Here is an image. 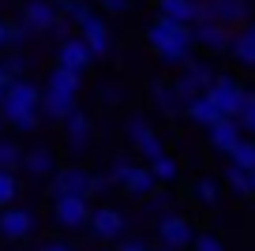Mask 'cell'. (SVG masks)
Listing matches in <instances>:
<instances>
[{
	"mask_svg": "<svg viewBox=\"0 0 255 251\" xmlns=\"http://www.w3.org/2000/svg\"><path fill=\"white\" fill-rule=\"evenodd\" d=\"M90 64H94V53L87 49V41L79 34H68V38L56 45V68H68L75 75H87Z\"/></svg>",
	"mask_w": 255,
	"mask_h": 251,
	"instance_id": "cell-10",
	"label": "cell"
},
{
	"mask_svg": "<svg viewBox=\"0 0 255 251\" xmlns=\"http://www.w3.org/2000/svg\"><path fill=\"white\" fill-rule=\"evenodd\" d=\"M15 195H19V176L8 173V169H0V206L8 210V206L15 203Z\"/></svg>",
	"mask_w": 255,
	"mask_h": 251,
	"instance_id": "cell-30",
	"label": "cell"
},
{
	"mask_svg": "<svg viewBox=\"0 0 255 251\" xmlns=\"http://www.w3.org/2000/svg\"><path fill=\"white\" fill-rule=\"evenodd\" d=\"M207 98L214 102V109L222 113L225 120H237L240 109H244V98H248V87H244V79L233 75V71H218L214 83H210Z\"/></svg>",
	"mask_w": 255,
	"mask_h": 251,
	"instance_id": "cell-3",
	"label": "cell"
},
{
	"mask_svg": "<svg viewBox=\"0 0 255 251\" xmlns=\"http://www.w3.org/2000/svg\"><path fill=\"white\" fill-rule=\"evenodd\" d=\"M214 75H218V71H214V64H210V56H191V60L173 75V87L180 90L184 102H191V98H199V94L210 90Z\"/></svg>",
	"mask_w": 255,
	"mask_h": 251,
	"instance_id": "cell-5",
	"label": "cell"
},
{
	"mask_svg": "<svg viewBox=\"0 0 255 251\" xmlns=\"http://www.w3.org/2000/svg\"><path fill=\"white\" fill-rule=\"evenodd\" d=\"M225 56H229L240 71H255V34L248 30V26L233 30V41H229V53Z\"/></svg>",
	"mask_w": 255,
	"mask_h": 251,
	"instance_id": "cell-20",
	"label": "cell"
},
{
	"mask_svg": "<svg viewBox=\"0 0 255 251\" xmlns=\"http://www.w3.org/2000/svg\"><path fill=\"white\" fill-rule=\"evenodd\" d=\"M207 142H210V150L233 157V150L244 142V127H240L237 120H218L214 127H207Z\"/></svg>",
	"mask_w": 255,
	"mask_h": 251,
	"instance_id": "cell-19",
	"label": "cell"
},
{
	"mask_svg": "<svg viewBox=\"0 0 255 251\" xmlns=\"http://www.w3.org/2000/svg\"><path fill=\"white\" fill-rule=\"evenodd\" d=\"M203 4H207V19L225 23L229 30L233 26H244L252 19V0H203Z\"/></svg>",
	"mask_w": 255,
	"mask_h": 251,
	"instance_id": "cell-15",
	"label": "cell"
},
{
	"mask_svg": "<svg viewBox=\"0 0 255 251\" xmlns=\"http://www.w3.org/2000/svg\"><path fill=\"white\" fill-rule=\"evenodd\" d=\"M150 173H154V180H158V188H169V184L180 180V161H176L173 154H161V157L150 161Z\"/></svg>",
	"mask_w": 255,
	"mask_h": 251,
	"instance_id": "cell-25",
	"label": "cell"
},
{
	"mask_svg": "<svg viewBox=\"0 0 255 251\" xmlns=\"http://www.w3.org/2000/svg\"><path fill=\"white\" fill-rule=\"evenodd\" d=\"M188 251H229V248H225V240H222L218 233H199Z\"/></svg>",
	"mask_w": 255,
	"mask_h": 251,
	"instance_id": "cell-33",
	"label": "cell"
},
{
	"mask_svg": "<svg viewBox=\"0 0 255 251\" xmlns=\"http://www.w3.org/2000/svg\"><path fill=\"white\" fill-rule=\"evenodd\" d=\"M184 117H188V120H191V124H195V127H214L218 120H225L222 113L214 109V102H210L207 94H199V98H191V102L184 105Z\"/></svg>",
	"mask_w": 255,
	"mask_h": 251,
	"instance_id": "cell-24",
	"label": "cell"
},
{
	"mask_svg": "<svg viewBox=\"0 0 255 251\" xmlns=\"http://www.w3.org/2000/svg\"><path fill=\"white\" fill-rule=\"evenodd\" d=\"M244 26H248V30H252V34H255V15H252V19H248V23H244Z\"/></svg>",
	"mask_w": 255,
	"mask_h": 251,
	"instance_id": "cell-43",
	"label": "cell"
},
{
	"mask_svg": "<svg viewBox=\"0 0 255 251\" xmlns=\"http://www.w3.org/2000/svg\"><path fill=\"white\" fill-rule=\"evenodd\" d=\"M19 165H23V146L11 139H0V169H8V173H15Z\"/></svg>",
	"mask_w": 255,
	"mask_h": 251,
	"instance_id": "cell-29",
	"label": "cell"
},
{
	"mask_svg": "<svg viewBox=\"0 0 255 251\" xmlns=\"http://www.w3.org/2000/svg\"><path fill=\"white\" fill-rule=\"evenodd\" d=\"M90 199H75V195H60L53 199V221L60 229H83L90 221Z\"/></svg>",
	"mask_w": 255,
	"mask_h": 251,
	"instance_id": "cell-13",
	"label": "cell"
},
{
	"mask_svg": "<svg viewBox=\"0 0 255 251\" xmlns=\"http://www.w3.org/2000/svg\"><path fill=\"white\" fill-rule=\"evenodd\" d=\"M41 90H49V94H64V98H79V90H83V75H75V71H68V68H49V75H45V87Z\"/></svg>",
	"mask_w": 255,
	"mask_h": 251,
	"instance_id": "cell-22",
	"label": "cell"
},
{
	"mask_svg": "<svg viewBox=\"0 0 255 251\" xmlns=\"http://www.w3.org/2000/svg\"><path fill=\"white\" fill-rule=\"evenodd\" d=\"M120 191H128L131 199H150L154 191H158V180H154V173H150V165H131V173H128V180L120 184Z\"/></svg>",
	"mask_w": 255,
	"mask_h": 251,
	"instance_id": "cell-21",
	"label": "cell"
},
{
	"mask_svg": "<svg viewBox=\"0 0 255 251\" xmlns=\"http://www.w3.org/2000/svg\"><path fill=\"white\" fill-rule=\"evenodd\" d=\"M229 161H233V165H240L244 173H255V139H252V135H244V142L233 150Z\"/></svg>",
	"mask_w": 255,
	"mask_h": 251,
	"instance_id": "cell-28",
	"label": "cell"
},
{
	"mask_svg": "<svg viewBox=\"0 0 255 251\" xmlns=\"http://www.w3.org/2000/svg\"><path fill=\"white\" fill-rule=\"evenodd\" d=\"M237 124L244 127V135H252V139H255V90H248V98H244V109H240Z\"/></svg>",
	"mask_w": 255,
	"mask_h": 251,
	"instance_id": "cell-32",
	"label": "cell"
},
{
	"mask_svg": "<svg viewBox=\"0 0 255 251\" xmlns=\"http://www.w3.org/2000/svg\"><path fill=\"white\" fill-rule=\"evenodd\" d=\"M19 23H23L30 34H56V26L64 23L60 19V4H53V0H23Z\"/></svg>",
	"mask_w": 255,
	"mask_h": 251,
	"instance_id": "cell-6",
	"label": "cell"
},
{
	"mask_svg": "<svg viewBox=\"0 0 255 251\" xmlns=\"http://www.w3.org/2000/svg\"><path fill=\"white\" fill-rule=\"evenodd\" d=\"M150 105L158 113H165V117H176V113H184V98L180 90L173 87V83H150Z\"/></svg>",
	"mask_w": 255,
	"mask_h": 251,
	"instance_id": "cell-23",
	"label": "cell"
},
{
	"mask_svg": "<svg viewBox=\"0 0 255 251\" xmlns=\"http://www.w3.org/2000/svg\"><path fill=\"white\" fill-rule=\"evenodd\" d=\"M252 191H255V173H252Z\"/></svg>",
	"mask_w": 255,
	"mask_h": 251,
	"instance_id": "cell-45",
	"label": "cell"
},
{
	"mask_svg": "<svg viewBox=\"0 0 255 251\" xmlns=\"http://www.w3.org/2000/svg\"><path fill=\"white\" fill-rule=\"evenodd\" d=\"M0 117L15 131H34L41 124V87L34 79H11V87L0 94Z\"/></svg>",
	"mask_w": 255,
	"mask_h": 251,
	"instance_id": "cell-2",
	"label": "cell"
},
{
	"mask_svg": "<svg viewBox=\"0 0 255 251\" xmlns=\"http://www.w3.org/2000/svg\"><path fill=\"white\" fill-rule=\"evenodd\" d=\"M38 251H72V244H64V240H49V244H41Z\"/></svg>",
	"mask_w": 255,
	"mask_h": 251,
	"instance_id": "cell-40",
	"label": "cell"
},
{
	"mask_svg": "<svg viewBox=\"0 0 255 251\" xmlns=\"http://www.w3.org/2000/svg\"><path fill=\"white\" fill-rule=\"evenodd\" d=\"M98 98H102V105H124V87L120 83H102Z\"/></svg>",
	"mask_w": 255,
	"mask_h": 251,
	"instance_id": "cell-35",
	"label": "cell"
},
{
	"mask_svg": "<svg viewBox=\"0 0 255 251\" xmlns=\"http://www.w3.org/2000/svg\"><path fill=\"white\" fill-rule=\"evenodd\" d=\"M34 34L26 30L23 23H8V45H23V41H30Z\"/></svg>",
	"mask_w": 255,
	"mask_h": 251,
	"instance_id": "cell-37",
	"label": "cell"
},
{
	"mask_svg": "<svg viewBox=\"0 0 255 251\" xmlns=\"http://www.w3.org/2000/svg\"><path fill=\"white\" fill-rule=\"evenodd\" d=\"M49 188H53V199H60V195L90 199V173L83 165H64V169H56V176L49 180Z\"/></svg>",
	"mask_w": 255,
	"mask_h": 251,
	"instance_id": "cell-12",
	"label": "cell"
},
{
	"mask_svg": "<svg viewBox=\"0 0 255 251\" xmlns=\"http://www.w3.org/2000/svg\"><path fill=\"white\" fill-rule=\"evenodd\" d=\"M124 139H128V146H131L139 157H143V165H150L154 157L169 154L165 142H161V135L154 131L150 117H143V113H131V117H128V124H124Z\"/></svg>",
	"mask_w": 255,
	"mask_h": 251,
	"instance_id": "cell-4",
	"label": "cell"
},
{
	"mask_svg": "<svg viewBox=\"0 0 255 251\" xmlns=\"http://www.w3.org/2000/svg\"><path fill=\"white\" fill-rule=\"evenodd\" d=\"M154 251H173V248H154Z\"/></svg>",
	"mask_w": 255,
	"mask_h": 251,
	"instance_id": "cell-44",
	"label": "cell"
},
{
	"mask_svg": "<svg viewBox=\"0 0 255 251\" xmlns=\"http://www.w3.org/2000/svg\"><path fill=\"white\" fill-rule=\"evenodd\" d=\"M195 225H191L184 214L169 210L165 218H158V248H173V251H188L195 244Z\"/></svg>",
	"mask_w": 255,
	"mask_h": 251,
	"instance_id": "cell-7",
	"label": "cell"
},
{
	"mask_svg": "<svg viewBox=\"0 0 255 251\" xmlns=\"http://www.w3.org/2000/svg\"><path fill=\"white\" fill-rule=\"evenodd\" d=\"M11 87V75H8V71H4V64H0V94H4V90H8Z\"/></svg>",
	"mask_w": 255,
	"mask_h": 251,
	"instance_id": "cell-41",
	"label": "cell"
},
{
	"mask_svg": "<svg viewBox=\"0 0 255 251\" xmlns=\"http://www.w3.org/2000/svg\"><path fill=\"white\" fill-rule=\"evenodd\" d=\"M124 214L117 210V206H94L90 210V221H87V229H90V236H94L98 244H113V240H120L124 236Z\"/></svg>",
	"mask_w": 255,
	"mask_h": 251,
	"instance_id": "cell-9",
	"label": "cell"
},
{
	"mask_svg": "<svg viewBox=\"0 0 255 251\" xmlns=\"http://www.w3.org/2000/svg\"><path fill=\"white\" fill-rule=\"evenodd\" d=\"M79 38L87 41V49L94 53V60H105V56L113 53V45H117V38H113V26L105 15H94L87 26H79Z\"/></svg>",
	"mask_w": 255,
	"mask_h": 251,
	"instance_id": "cell-14",
	"label": "cell"
},
{
	"mask_svg": "<svg viewBox=\"0 0 255 251\" xmlns=\"http://www.w3.org/2000/svg\"><path fill=\"white\" fill-rule=\"evenodd\" d=\"M131 165H135V161H128V157H113V161H109V173H105V176H109V180L120 188V184L128 180V173H131Z\"/></svg>",
	"mask_w": 255,
	"mask_h": 251,
	"instance_id": "cell-34",
	"label": "cell"
},
{
	"mask_svg": "<svg viewBox=\"0 0 255 251\" xmlns=\"http://www.w3.org/2000/svg\"><path fill=\"white\" fill-rule=\"evenodd\" d=\"M53 4H64V0H53Z\"/></svg>",
	"mask_w": 255,
	"mask_h": 251,
	"instance_id": "cell-46",
	"label": "cell"
},
{
	"mask_svg": "<svg viewBox=\"0 0 255 251\" xmlns=\"http://www.w3.org/2000/svg\"><path fill=\"white\" fill-rule=\"evenodd\" d=\"M146 210H150V214H158V218H165V214H169V195L158 188L150 199H146Z\"/></svg>",
	"mask_w": 255,
	"mask_h": 251,
	"instance_id": "cell-36",
	"label": "cell"
},
{
	"mask_svg": "<svg viewBox=\"0 0 255 251\" xmlns=\"http://www.w3.org/2000/svg\"><path fill=\"white\" fill-rule=\"evenodd\" d=\"M222 176H225V188H229L237 199H252V195H255V191H252V173H244L240 165H233V161H229Z\"/></svg>",
	"mask_w": 255,
	"mask_h": 251,
	"instance_id": "cell-26",
	"label": "cell"
},
{
	"mask_svg": "<svg viewBox=\"0 0 255 251\" xmlns=\"http://www.w3.org/2000/svg\"><path fill=\"white\" fill-rule=\"evenodd\" d=\"M8 45V19H0V49Z\"/></svg>",
	"mask_w": 255,
	"mask_h": 251,
	"instance_id": "cell-42",
	"label": "cell"
},
{
	"mask_svg": "<svg viewBox=\"0 0 255 251\" xmlns=\"http://www.w3.org/2000/svg\"><path fill=\"white\" fill-rule=\"evenodd\" d=\"M102 251H113V248H102Z\"/></svg>",
	"mask_w": 255,
	"mask_h": 251,
	"instance_id": "cell-47",
	"label": "cell"
},
{
	"mask_svg": "<svg viewBox=\"0 0 255 251\" xmlns=\"http://www.w3.org/2000/svg\"><path fill=\"white\" fill-rule=\"evenodd\" d=\"M113 251H150V248H146L143 240H120V244H117Z\"/></svg>",
	"mask_w": 255,
	"mask_h": 251,
	"instance_id": "cell-39",
	"label": "cell"
},
{
	"mask_svg": "<svg viewBox=\"0 0 255 251\" xmlns=\"http://www.w3.org/2000/svg\"><path fill=\"white\" fill-rule=\"evenodd\" d=\"M90 142H94V120L87 109H75L64 120V146H68V154H87Z\"/></svg>",
	"mask_w": 255,
	"mask_h": 251,
	"instance_id": "cell-11",
	"label": "cell"
},
{
	"mask_svg": "<svg viewBox=\"0 0 255 251\" xmlns=\"http://www.w3.org/2000/svg\"><path fill=\"white\" fill-rule=\"evenodd\" d=\"M191 38H195V49H203L207 56H225L229 53V41H233V30L225 23L203 19L199 26H191Z\"/></svg>",
	"mask_w": 255,
	"mask_h": 251,
	"instance_id": "cell-8",
	"label": "cell"
},
{
	"mask_svg": "<svg viewBox=\"0 0 255 251\" xmlns=\"http://www.w3.org/2000/svg\"><path fill=\"white\" fill-rule=\"evenodd\" d=\"M158 15L173 19L180 26H199L207 19V4L203 0H158Z\"/></svg>",
	"mask_w": 255,
	"mask_h": 251,
	"instance_id": "cell-16",
	"label": "cell"
},
{
	"mask_svg": "<svg viewBox=\"0 0 255 251\" xmlns=\"http://www.w3.org/2000/svg\"><path fill=\"white\" fill-rule=\"evenodd\" d=\"M191 199L203 206H218L222 203V184L214 180V176H199V180L191 184Z\"/></svg>",
	"mask_w": 255,
	"mask_h": 251,
	"instance_id": "cell-27",
	"label": "cell"
},
{
	"mask_svg": "<svg viewBox=\"0 0 255 251\" xmlns=\"http://www.w3.org/2000/svg\"><path fill=\"white\" fill-rule=\"evenodd\" d=\"M109 184H113V180H109L105 173H90V195H102Z\"/></svg>",
	"mask_w": 255,
	"mask_h": 251,
	"instance_id": "cell-38",
	"label": "cell"
},
{
	"mask_svg": "<svg viewBox=\"0 0 255 251\" xmlns=\"http://www.w3.org/2000/svg\"><path fill=\"white\" fill-rule=\"evenodd\" d=\"M143 41L154 56H158L161 68H173L180 71L184 64L195 56V38H191V26H180L165 15H154L150 26L143 30Z\"/></svg>",
	"mask_w": 255,
	"mask_h": 251,
	"instance_id": "cell-1",
	"label": "cell"
},
{
	"mask_svg": "<svg viewBox=\"0 0 255 251\" xmlns=\"http://www.w3.org/2000/svg\"><path fill=\"white\" fill-rule=\"evenodd\" d=\"M98 4V11H102L105 19H120V15H128V11L135 8V0H94Z\"/></svg>",
	"mask_w": 255,
	"mask_h": 251,
	"instance_id": "cell-31",
	"label": "cell"
},
{
	"mask_svg": "<svg viewBox=\"0 0 255 251\" xmlns=\"http://www.w3.org/2000/svg\"><path fill=\"white\" fill-rule=\"evenodd\" d=\"M30 180H53L56 176V154L49 146H30L23 150V165H19Z\"/></svg>",
	"mask_w": 255,
	"mask_h": 251,
	"instance_id": "cell-18",
	"label": "cell"
},
{
	"mask_svg": "<svg viewBox=\"0 0 255 251\" xmlns=\"http://www.w3.org/2000/svg\"><path fill=\"white\" fill-rule=\"evenodd\" d=\"M34 233V214L26 206H8V210H0V236L11 244L26 240Z\"/></svg>",
	"mask_w": 255,
	"mask_h": 251,
	"instance_id": "cell-17",
	"label": "cell"
}]
</instances>
